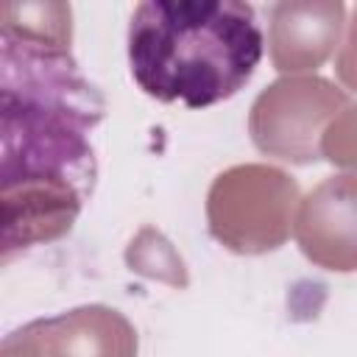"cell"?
Masks as SVG:
<instances>
[{
  "mask_svg": "<svg viewBox=\"0 0 357 357\" xmlns=\"http://www.w3.org/2000/svg\"><path fill=\"white\" fill-rule=\"evenodd\" d=\"M0 20V220L8 262L73 229L95 187L89 131L106 103L73 59L67 3H6Z\"/></svg>",
  "mask_w": 357,
  "mask_h": 357,
  "instance_id": "6da1fadb",
  "label": "cell"
},
{
  "mask_svg": "<svg viewBox=\"0 0 357 357\" xmlns=\"http://www.w3.org/2000/svg\"><path fill=\"white\" fill-rule=\"evenodd\" d=\"M262 59L257 14L240 0H145L128 22L137 86L204 109L240 92Z\"/></svg>",
  "mask_w": 357,
  "mask_h": 357,
  "instance_id": "7a4b0ae2",
  "label": "cell"
},
{
  "mask_svg": "<svg viewBox=\"0 0 357 357\" xmlns=\"http://www.w3.org/2000/svg\"><path fill=\"white\" fill-rule=\"evenodd\" d=\"M298 204V184L290 173L262 162L226 167L206 192L209 234L234 254L276 251L290 237Z\"/></svg>",
  "mask_w": 357,
  "mask_h": 357,
  "instance_id": "3957f363",
  "label": "cell"
},
{
  "mask_svg": "<svg viewBox=\"0 0 357 357\" xmlns=\"http://www.w3.org/2000/svg\"><path fill=\"white\" fill-rule=\"evenodd\" d=\"M349 95L321 75H282L251 103L248 134L259 153L290 165L321 159L326 126L346 109Z\"/></svg>",
  "mask_w": 357,
  "mask_h": 357,
  "instance_id": "277c9868",
  "label": "cell"
},
{
  "mask_svg": "<svg viewBox=\"0 0 357 357\" xmlns=\"http://www.w3.org/2000/svg\"><path fill=\"white\" fill-rule=\"evenodd\" d=\"M293 231L312 265L332 273L357 271V173L315 184L298 204Z\"/></svg>",
  "mask_w": 357,
  "mask_h": 357,
  "instance_id": "5b68a950",
  "label": "cell"
},
{
  "mask_svg": "<svg viewBox=\"0 0 357 357\" xmlns=\"http://www.w3.org/2000/svg\"><path fill=\"white\" fill-rule=\"evenodd\" d=\"M268 53L279 73L321 67L337 47L346 6L340 0H284L271 6Z\"/></svg>",
  "mask_w": 357,
  "mask_h": 357,
  "instance_id": "8992f818",
  "label": "cell"
},
{
  "mask_svg": "<svg viewBox=\"0 0 357 357\" xmlns=\"http://www.w3.org/2000/svg\"><path fill=\"white\" fill-rule=\"evenodd\" d=\"M28 329L42 357H137V329L106 304H84L39 318Z\"/></svg>",
  "mask_w": 357,
  "mask_h": 357,
  "instance_id": "52a82bcc",
  "label": "cell"
},
{
  "mask_svg": "<svg viewBox=\"0 0 357 357\" xmlns=\"http://www.w3.org/2000/svg\"><path fill=\"white\" fill-rule=\"evenodd\" d=\"M126 262L131 271H137L148 279L167 282L170 287H187L184 259L178 257L173 243L153 226H145L137 231V237L126 248Z\"/></svg>",
  "mask_w": 357,
  "mask_h": 357,
  "instance_id": "ba28073f",
  "label": "cell"
},
{
  "mask_svg": "<svg viewBox=\"0 0 357 357\" xmlns=\"http://www.w3.org/2000/svg\"><path fill=\"white\" fill-rule=\"evenodd\" d=\"M321 156L329 165L357 170V106H346L321 137Z\"/></svg>",
  "mask_w": 357,
  "mask_h": 357,
  "instance_id": "9c48e42d",
  "label": "cell"
},
{
  "mask_svg": "<svg viewBox=\"0 0 357 357\" xmlns=\"http://www.w3.org/2000/svg\"><path fill=\"white\" fill-rule=\"evenodd\" d=\"M335 70H337L340 84L346 89L357 92V6L351 11V22H349V31H346V42L340 45Z\"/></svg>",
  "mask_w": 357,
  "mask_h": 357,
  "instance_id": "30bf717a",
  "label": "cell"
},
{
  "mask_svg": "<svg viewBox=\"0 0 357 357\" xmlns=\"http://www.w3.org/2000/svg\"><path fill=\"white\" fill-rule=\"evenodd\" d=\"M0 357H42L39 354V346H36V337L28 326L6 335L3 340V349H0Z\"/></svg>",
  "mask_w": 357,
  "mask_h": 357,
  "instance_id": "8fae6325",
  "label": "cell"
}]
</instances>
